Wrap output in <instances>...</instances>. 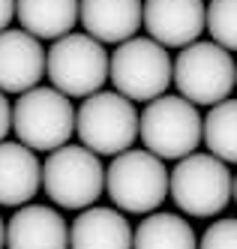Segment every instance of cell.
<instances>
[{
	"label": "cell",
	"mask_w": 237,
	"mask_h": 249,
	"mask_svg": "<svg viewBox=\"0 0 237 249\" xmlns=\"http://www.w3.org/2000/svg\"><path fill=\"white\" fill-rule=\"evenodd\" d=\"M12 132L33 153H51L75 135V108L54 87H30L12 105Z\"/></svg>",
	"instance_id": "obj_1"
},
{
	"label": "cell",
	"mask_w": 237,
	"mask_h": 249,
	"mask_svg": "<svg viewBox=\"0 0 237 249\" xmlns=\"http://www.w3.org/2000/svg\"><path fill=\"white\" fill-rule=\"evenodd\" d=\"M201 138L207 144V153L231 165L237 159V102L228 96L222 102L210 105V111L201 123Z\"/></svg>",
	"instance_id": "obj_18"
},
{
	"label": "cell",
	"mask_w": 237,
	"mask_h": 249,
	"mask_svg": "<svg viewBox=\"0 0 237 249\" xmlns=\"http://www.w3.org/2000/svg\"><path fill=\"white\" fill-rule=\"evenodd\" d=\"M108 78L123 99L150 102L171 84V54L150 36H132L108 54Z\"/></svg>",
	"instance_id": "obj_3"
},
{
	"label": "cell",
	"mask_w": 237,
	"mask_h": 249,
	"mask_svg": "<svg viewBox=\"0 0 237 249\" xmlns=\"http://www.w3.org/2000/svg\"><path fill=\"white\" fill-rule=\"evenodd\" d=\"M171 84L177 87V96L192 105H216L228 99L237 84L231 51L201 39L183 45L177 60H171Z\"/></svg>",
	"instance_id": "obj_2"
},
{
	"label": "cell",
	"mask_w": 237,
	"mask_h": 249,
	"mask_svg": "<svg viewBox=\"0 0 237 249\" xmlns=\"http://www.w3.org/2000/svg\"><path fill=\"white\" fill-rule=\"evenodd\" d=\"M75 135L96 156H117L138 138V111L114 90H96L75 108Z\"/></svg>",
	"instance_id": "obj_4"
},
{
	"label": "cell",
	"mask_w": 237,
	"mask_h": 249,
	"mask_svg": "<svg viewBox=\"0 0 237 249\" xmlns=\"http://www.w3.org/2000/svg\"><path fill=\"white\" fill-rule=\"evenodd\" d=\"M141 24L162 48H183L201 39L204 3L201 0H144Z\"/></svg>",
	"instance_id": "obj_10"
},
{
	"label": "cell",
	"mask_w": 237,
	"mask_h": 249,
	"mask_svg": "<svg viewBox=\"0 0 237 249\" xmlns=\"http://www.w3.org/2000/svg\"><path fill=\"white\" fill-rule=\"evenodd\" d=\"M195 231L177 213H147L132 231V249H195Z\"/></svg>",
	"instance_id": "obj_17"
},
{
	"label": "cell",
	"mask_w": 237,
	"mask_h": 249,
	"mask_svg": "<svg viewBox=\"0 0 237 249\" xmlns=\"http://www.w3.org/2000/svg\"><path fill=\"white\" fill-rule=\"evenodd\" d=\"M3 249H69V225L48 204H21L6 225Z\"/></svg>",
	"instance_id": "obj_12"
},
{
	"label": "cell",
	"mask_w": 237,
	"mask_h": 249,
	"mask_svg": "<svg viewBox=\"0 0 237 249\" xmlns=\"http://www.w3.org/2000/svg\"><path fill=\"white\" fill-rule=\"evenodd\" d=\"M69 249H132V228L120 210L84 207L69 225Z\"/></svg>",
	"instance_id": "obj_15"
},
{
	"label": "cell",
	"mask_w": 237,
	"mask_h": 249,
	"mask_svg": "<svg viewBox=\"0 0 237 249\" xmlns=\"http://www.w3.org/2000/svg\"><path fill=\"white\" fill-rule=\"evenodd\" d=\"M24 33L36 39H60L78 21V0H15Z\"/></svg>",
	"instance_id": "obj_16"
},
{
	"label": "cell",
	"mask_w": 237,
	"mask_h": 249,
	"mask_svg": "<svg viewBox=\"0 0 237 249\" xmlns=\"http://www.w3.org/2000/svg\"><path fill=\"white\" fill-rule=\"evenodd\" d=\"M168 192L189 216H216L234 198V177L222 159L210 153H189L177 159L168 174Z\"/></svg>",
	"instance_id": "obj_5"
},
{
	"label": "cell",
	"mask_w": 237,
	"mask_h": 249,
	"mask_svg": "<svg viewBox=\"0 0 237 249\" xmlns=\"http://www.w3.org/2000/svg\"><path fill=\"white\" fill-rule=\"evenodd\" d=\"M138 138L156 159H183L201 144V114L183 96L162 93L138 114Z\"/></svg>",
	"instance_id": "obj_6"
},
{
	"label": "cell",
	"mask_w": 237,
	"mask_h": 249,
	"mask_svg": "<svg viewBox=\"0 0 237 249\" xmlns=\"http://www.w3.org/2000/svg\"><path fill=\"white\" fill-rule=\"evenodd\" d=\"M12 129V105L6 99V93H0V141H3Z\"/></svg>",
	"instance_id": "obj_21"
},
{
	"label": "cell",
	"mask_w": 237,
	"mask_h": 249,
	"mask_svg": "<svg viewBox=\"0 0 237 249\" xmlns=\"http://www.w3.org/2000/svg\"><path fill=\"white\" fill-rule=\"evenodd\" d=\"M204 30L210 33V39L234 51L237 45V0H210L204 6Z\"/></svg>",
	"instance_id": "obj_19"
},
{
	"label": "cell",
	"mask_w": 237,
	"mask_h": 249,
	"mask_svg": "<svg viewBox=\"0 0 237 249\" xmlns=\"http://www.w3.org/2000/svg\"><path fill=\"white\" fill-rule=\"evenodd\" d=\"M45 75V51L24 30H0V93H24Z\"/></svg>",
	"instance_id": "obj_11"
},
{
	"label": "cell",
	"mask_w": 237,
	"mask_h": 249,
	"mask_svg": "<svg viewBox=\"0 0 237 249\" xmlns=\"http://www.w3.org/2000/svg\"><path fill=\"white\" fill-rule=\"evenodd\" d=\"M3 237H6V222L0 219V249H3Z\"/></svg>",
	"instance_id": "obj_23"
},
{
	"label": "cell",
	"mask_w": 237,
	"mask_h": 249,
	"mask_svg": "<svg viewBox=\"0 0 237 249\" xmlns=\"http://www.w3.org/2000/svg\"><path fill=\"white\" fill-rule=\"evenodd\" d=\"M15 18V0H0V30H6Z\"/></svg>",
	"instance_id": "obj_22"
},
{
	"label": "cell",
	"mask_w": 237,
	"mask_h": 249,
	"mask_svg": "<svg viewBox=\"0 0 237 249\" xmlns=\"http://www.w3.org/2000/svg\"><path fill=\"white\" fill-rule=\"evenodd\" d=\"M42 186V165L36 153L18 141H0V204L21 207Z\"/></svg>",
	"instance_id": "obj_14"
},
{
	"label": "cell",
	"mask_w": 237,
	"mask_h": 249,
	"mask_svg": "<svg viewBox=\"0 0 237 249\" xmlns=\"http://www.w3.org/2000/svg\"><path fill=\"white\" fill-rule=\"evenodd\" d=\"M105 189L126 213H153L168 198V171L165 162L147 150H123L111 159L105 171Z\"/></svg>",
	"instance_id": "obj_8"
},
{
	"label": "cell",
	"mask_w": 237,
	"mask_h": 249,
	"mask_svg": "<svg viewBox=\"0 0 237 249\" xmlns=\"http://www.w3.org/2000/svg\"><path fill=\"white\" fill-rule=\"evenodd\" d=\"M78 18L90 39L120 45L141 27V0H78Z\"/></svg>",
	"instance_id": "obj_13"
},
{
	"label": "cell",
	"mask_w": 237,
	"mask_h": 249,
	"mask_svg": "<svg viewBox=\"0 0 237 249\" xmlns=\"http://www.w3.org/2000/svg\"><path fill=\"white\" fill-rule=\"evenodd\" d=\"M195 249H237V222L228 216L207 225L201 243H195Z\"/></svg>",
	"instance_id": "obj_20"
},
{
	"label": "cell",
	"mask_w": 237,
	"mask_h": 249,
	"mask_svg": "<svg viewBox=\"0 0 237 249\" xmlns=\"http://www.w3.org/2000/svg\"><path fill=\"white\" fill-rule=\"evenodd\" d=\"M42 186L48 198L69 210H84L99 201L105 189V168L96 153L81 144H63L42 162Z\"/></svg>",
	"instance_id": "obj_7"
},
{
	"label": "cell",
	"mask_w": 237,
	"mask_h": 249,
	"mask_svg": "<svg viewBox=\"0 0 237 249\" xmlns=\"http://www.w3.org/2000/svg\"><path fill=\"white\" fill-rule=\"evenodd\" d=\"M45 72L51 87L63 96H90L102 90L108 81V54L105 45L90 39L87 33H66L54 39L45 54Z\"/></svg>",
	"instance_id": "obj_9"
}]
</instances>
